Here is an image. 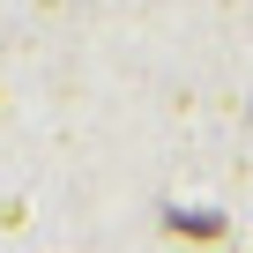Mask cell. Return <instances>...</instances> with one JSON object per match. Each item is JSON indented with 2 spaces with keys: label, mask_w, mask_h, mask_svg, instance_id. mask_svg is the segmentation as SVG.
I'll return each instance as SVG.
<instances>
[{
  "label": "cell",
  "mask_w": 253,
  "mask_h": 253,
  "mask_svg": "<svg viewBox=\"0 0 253 253\" xmlns=\"http://www.w3.org/2000/svg\"><path fill=\"white\" fill-rule=\"evenodd\" d=\"M171 231H186V238H223V216H171Z\"/></svg>",
  "instance_id": "6da1fadb"
}]
</instances>
